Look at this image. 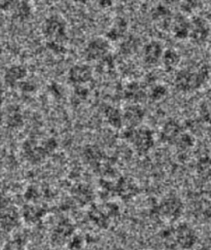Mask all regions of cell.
I'll list each match as a JSON object with an SVG mask.
<instances>
[{
  "label": "cell",
  "mask_w": 211,
  "mask_h": 250,
  "mask_svg": "<svg viewBox=\"0 0 211 250\" xmlns=\"http://www.w3.org/2000/svg\"><path fill=\"white\" fill-rule=\"evenodd\" d=\"M211 69L207 64L180 69L174 76V86L178 92L191 93L200 90L210 79Z\"/></svg>",
  "instance_id": "obj_1"
},
{
  "label": "cell",
  "mask_w": 211,
  "mask_h": 250,
  "mask_svg": "<svg viewBox=\"0 0 211 250\" xmlns=\"http://www.w3.org/2000/svg\"><path fill=\"white\" fill-rule=\"evenodd\" d=\"M42 35L45 42H63L66 43L68 33L67 24L59 15H51L42 23Z\"/></svg>",
  "instance_id": "obj_2"
},
{
  "label": "cell",
  "mask_w": 211,
  "mask_h": 250,
  "mask_svg": "<svg viewBox=\"0 0 211 250\" xmlns=\"http://www.w3.org/2000/svg\"><path fill=\"white\" fill-rule=\"evenodd\" d=\"M124 138L138 153H148L155 146L153 133L148 128H129L125 131Z\"/></svg>",
  "instance_id": "obj_3"
},
{
  "label": "cell",
  "mask_w": 211,
  "mask_h": 250,
  "mask_svg": "<svg viewBox=\"0 0 211 250\" xmlns=\"http://www.w3.org/2000/svg\"><path fill=\"white\" fill-rule=\"evenodd\" d=\"M110 42L106 37H94L84 45L83 56L85 61L98 62L109 55Z\"/></svg>",
  "instance_id": "obj_4"
},
{
  "label": "cell",
  "mask_w": 211,
  "mask_h": 250,
  "mask_svg": "<svg viewBox=\"0 0 211 250\" xmlns=\"http://www.w3.org/2000/svg\"><path fill=\"white\" fill-rule=\"evenodd\" d=\"M158 212L161 217L169 222L177 220L184 212V203L176 196H168L163 199L158 206Z\"/></svg>",
  "instance_id": "obj_5"
},
{
  "label": "cell",
  "mask_w": 211,
  "mask_h": 250,
  "mask_svg": "<svg viewBox=\"0 0 211 250\" xmlns=\"http://www.w3.org/2000/svg\"><path fill=\"white\" fill-rule=\"evenodd\" d=\"M175 245L184 250L194 248L198 242L196 230L188 224H180L174 228Z\"/></svg>",
  "instance_id": "obj_6"
},
{
  "label": "cell",
  "mask_w": 211,
  "mask_h": 250,
  "mask_svg": "<svg viewBox=\"0 0 211 250\" xmlns=\"http://www.w3.org/2000/svg\"><path fill=\"white\" fill-rule=\"evenodd\" d=\"M210 35V25L204 18L195 17L190 20V31L189 38L196 44H203Z\"/></svg>",
  "instance_id": "obj_7"
},
{
  "label": "cell",
  "mask_w": 211,
  "mask_h": 250,
  "mask_svg": "<svg viewBox=\"0 0 211 250\" xmlns=\"http://www.w3.org/2000/svg\"><path fill=\"white\" fill-rule=\"evenodd\" d=\"M68 82L74 86L87 84L93 79V69L85 63H78L70 67L68 70Z\"/></svg>",
  "instance_id": "obj_8"
},
{
  "label": "cell",
  "mask_w": 211,
  "mask_h": 250,
  "mask_svg": "<svg viewBox=\"0 0 211 250\" xmlns=\"http://www.w3.org/2000/svg\"><path fill=\"white\" fill-rule=\"evenodd\" d=\"M163 54H164L163 45L157 41H151L143 46L142 60L148 66H157L162 61Z\"/></svg>",
  "instance_id": "obj_9"
},
{
  "label": "cell",
  "mask_w": 211,
  "mask_h": 250,
  "mask_svg": "<svg viewBox=\"0 0 211 250\" xmlns=\"http://www.w3.org/2000/svg\"><path fill=\"white\" fill-rule=\"evenodd\" d=\"M28 74V70L25 66L15 64L9 66L3 75V81L9 88H16L20 84Z\"/></svg>",
  "instance_id": "obj_10"
},
{
  "label": "cell",
  "mask_w": 211,
  "mask_h": 250,
  "mask_svg": "<svg viewBox=\"0 0 211 250\" xmlns=\"http://www.w3.org/2000/svg\"><path fill=\"white\" fill-rule=\"evenodd\" d=\"M124 124L129 128H137L146 118V111L139 104L133 103L123 111Z\"/></svg>",
  "instance_id": "obj_11"
},
{
  "label": "cell",
  "mask_w": 211,
  "mask_h": 250,
  "mask_svg": "<svg viewBox=\"0 0 211 250\" xmlns=\"http://www.w3.org/2000/svg\"><path fill=\"white\" fill-rule=\"evenodd\" d=\"M170 31L176 40H187L190 36V20H189V19L184 15H178L174 17L172 19Z\"/></svg>",
  "instance_id": "obj_12"
},
{
  "label": "cell",
  "mask_w": 211,
  "mask_h": 250,
  "mask_svg": "<svg viewBox=\"0 0 211 250\" xmlns=\"http://www.w3.org/2000/svg\"><path fill=\"white\" fill-rule=\"evenodd\" d=\"M20 222V215L17 212V210L7 207L0 211V228L6 232H11L19 226Z\"/></svg>",
  "instance_id": "obj_13"
},
{
  "label": "cell",
  "mask_w": 211,
  "mask_h": 250,
  "mask_svg": "<svg viewBox=\"0 0 211 250\" xmlns=\"http://www.w3.org/2000/svg\"><path fill=\"white\" fill-rule=\"evenodd\" d=\"M184 132L181 124L176 120H169L165 123L162 129V139L165 142L174 144L176 139Z\"/></svg>",
  "instance_id": "obj_14"
},
{
  "label": "cell",
  "mask_w": 211,
  "mask_h": 250,
  "mask_svg": "<svg viewBox=\"0 0 211 250\" xmlns=\"http://www.w3.org/2000/svg\"><path fill=\"white\" fill-rule=\"evenodd\" d=\"M148 96L146 88L138 82L130 83L125 89V98L132 103L139 104V102H142Z\"/></svg>",
  "instance_id": "obj_15"
},
{
  "label": "cell",
  "mask_w": 211,
  "mask_h": 250,
  "mask_svg": "<svg viewBox=\"0 0 211 250\" xmlns=\"http://www.w3.org/2000/svg\"><path fill=\"white\" fill-rule=\"evenodd\" d=\"M24 151L27 160L31 163H41L47 155L42 144L40 146V144H37L33 140H28L25 143Z\"/></svg>",
  "instance_id": "obj_16"
},
{
  "label": "cell",
  "mask_w": 211,
  "mask_h": 250,
  "mask_svg": "<svg viewBox=\"0 0 211 250\" xmlns=\"http://www.w3.org/2000/svg\"><path fill=\"white\" fill-rule=\"evenodd\" d=\"M151 18L153 21L159 24V26L168 29H170L172 19H173V17H172V12L170 11L169 7L162 3L152 8Z\"/></svg>",
  "instance_id": "obj_17"
},
{
  "label": "cell",
  "mask_w": 211,
  "mask_h": 250,
  "mask_svg": "<svg viewBox=\"0 0 211 250\" xmlns=\"http://www.w3.org/2000/svg\"><path fill=\"white\" fill-rule=\"evenodd\" d=\"M128 32V22L123 18H118L106 32V37L109 42H120L125 38Z\"/></svg>",
  "instance_id": "obj_18"
},
{
  "label": "cell",
  "mask_w": 211,
  "mask_h": 250,
  "mask_svg": "<svg viewBox=\"0 0 211 250\" xmlns=\"http://www.w3.org/2000/svg\"><path fill=\"white\" fill-rule=\"evenodd\" d=\"M74 232V228L70 222L67 220H63L54 229V233L52 236L53 242L56 244H63L67 240L71 238Z\"/></svg>",
  "instance_id": "obj_19"
},
{
  "label": "cell",
  "mask_w": 211,
  "mask_h": 250,
  "mask_svg": "<svg viewBox=\"0 0 211 250\" xmlns=\"http://www.w3.org/2000/svg\"><path fill=\"white\" fill-rule=\"evenodd\" d=\"M117 193L122 199L129 200L136 196L138 193V187L137 185L130 178H121L117 185Z\"/></svg>",
  "instance_id": "obj_20"
},
{
  "label": "cell",
  "mask_w": 211,
  "mask_h": 250,
  "mask_svg": "<svg viewBox=\"0 0 211 250\" xmlns=\"http://www.w3.org/2000/svg\"><path fill=\"white\" fill-rule=\"evenodd\" d=\"M12 9L14 19L19 22L28 21L33 14L32 6L27 0H21V1L16 2Z\"/></svg>",
  "instance_id": "obj_21"
},
{
  "label": "cell",
  "mask_w": 211,
  "mask_h": 250,
  "mask_svg": "<svg viewBox=\"0 0 211 250\" xmlns=\"http://www.w3.org/2000/svg\"><path fill=\"white\" fill-rule=\"evenodd\" d=\"M104 117L107 124L114 129H120L124 124L123 111L113 106H106L104 109Z\"/></svg>",
  "instance_id": "obj_22"
},
{
  "label": "cell",
  "mask_w": 211,
  "mask_h": 250,
  "mask_svg": "<svg viewBox=\"0 0 211 250\" xmlns=\"http://www.w3.org/2000/svg\"><path fill=\"white\" fill-rule=\"evenodd\" d=\"M181 61L180 54L174 49H167L164 51L162 57L161 63L164 66V68L168 71L175 69Z\"/></svg>",
  "instance_id": "obj_23"
},
{
  "label": "cell",
  "mask_w": 211,
  "mask_h": 250,
  "mask_svg": "<svg viewBox=\"0 0 211 250\" xmlns=\"http://www.w3.org/2000/svg\"><path fill=\"white\" fill-rule=\"evenodd\" d=\"M44 211L42 207L36 205H26L23 208L22 216L25 219V222L28 224H36L38 220L42 219Z\"/></svg>",
  "instance_id": "obj_24"
},
{
  "label": "cell",
  "mask_w": 211,
  "mask_h": 250,
  "mask_svg": "<svg viewBox=\"0 0 211 250\" xmlns=\"http://www.w3.org/2000/svg\"><path fill=\"white\" fill-rule=\"evenodd\" d=\"M139 42L140 41L135 36L125 37L124 40L121 42V45H120L121 54L125 55V56H130V55L135 54L140 46Z\"/></svg>",
  "instance_id": "obj_25"
},
{
  "label": "cell",
  "mask_w": 211,
  "mask_h": 250,
  "mask_svg": "<svg viewBox=\"0 0 211 250\" xmlns=\"http://www.w3.org/2000/svg\"><path fill=\"white\" fill-rule=\"evenodd\" d=\"M23 124V115L17 106L9 109L6 117V125L12 129L19 128Z\"/></svg>",
  "instance_id": "obj_26"
},
{
  "label": "cell",
  "mask_w": 211,
  "mask_h": 250,
  "mask_svg": "<svg viewBox=\"0 0 211 250\" xmlns=\"http://www.w3.org/2000/svg\"><path fill=\"white\" fill-rule=\"evenodd\" d=\"M174 146L180 150H187L194 146V138L189 133L182 132L174 142Z\"/></svg>",
  "instance_id": "obj_27"
},
{
  "label": "cell",
  "mask_w": 211,
  "mask_h": 250,
  "mask_svg": "<svg viewBox=\"0 0 211 250\" xmlns=\"http://www.w3.org/2000/svg\"><path fill=\"white\" fill-rule=\"evenodd\" d=\"M168 94V90L165 85L163 84H155L149 91L148 97L152 101H161L164 99Z\"/></svg>",
  "instance_id": "obj_28"
},
{
  "label": "cell",
  "mask_w": 211,
  "mask_h": 250,
  "mask_svg": "<svg viewBox=\"0 0 211 250\" xmlns=\"http://www.w3.org/2000/svg\"><path fill=\"white\" fill-rule=\"evenodd\" d=\"M198 174L203 178L211 177V159L203 158L201 159L197 165Z\"/></svg>",
  "instance_id": "obj_29"
},
{
  "label": "cell",
  "mask_w": 211,
  "mask_h": 250,
  "mask_svg": "<svg viewBox=\"0 0 211 250\" xmlns=\"http://www.w3.org/2000/svg\"><path fill=\"white\" fill-rule=\"evenodd\" d=\"M98 69L102 73H109L112 70H114V67H116V61H114L113 57L109 54L106 57H104L103 59L98 61Z\"/></svg>",
  "instance_id": "obj_30"
},
{
  "label": "cell",
  "mask_w": 211,
  "mask_h": 250,
  "mask_svg": "<svg viewBox=\"0 0 211 250\" xmlns=\"http://www.w3.org/2000/svg\"><path fill=\"white\" fill-rule=\"evenodd\" d=\"M201 5V0H181L180 8L185 14H191L196 12Z\"/></svg>",
  "instance_id": "obj_31"
},
{
  "label": "cell",
  "mask_w": 211,
  "mask_h": 250,
  "mask_svg": "<svg viewBox=\"0 0 211 250\" xmlns=\"http://www.w3.org/2000/svg\"><path fill=\"white\" fill-rule=\"evenodd\" d=\"M199 115L204 123L211 125V101H204L200 105Z\"/></svg>",
  "instance_id": "obj_32"
},
{
  "label": "cell",
  "mask_w": 211,
  "mask_h": 250,
  "mask_svg": "<svg viewBox=\"0 0 211 250\" xmlns=\"http://www.w3.org/2000/svg\"><path fill=\"white\" fill-rule=\"evenodd\" d=\"M4 250H25V242L20 237L9 240L4 245Z\"/></svg>",
  "instance_id": "obj_33"
},
{
  "label": "cell",
  "mask_w": 211,
  "mask_h": 250,
  "mask_svg": "<svg viewBox=\"0 0 211 250\" xmlns=\"http://www.w3.org/2000/svg\"><path fill=\"white\" fill-rule=\"evenodd\" d=\"M46 49L55 55H63L66 53V43L63 42H45Z\"/></svg>",
  "instance_id": "obj_34"
},
{
  "label": "cell",
  "mask_w": 211,
  "mask_h": 250,
  "mask_svg": "<svg viewBox=\"0 0 211 250\" xmlns=\"http://www.w3.org/2000/svg\"><path fill=\"white\" fill-rule=\"evenodd\" d=\"M18 88L20 89L22 92H25V93H32L35 91L36 89V85L34 83L30 82V81H23L20 84L18 85Z\"/></svg>",
  "instance_id": "obj_35"
},
{
  "label": "cell",
  "mask_w": 211,
  "mask_h": 250,
  "mask_svg": "<svg viewBox=\"0 0 211 250\" xmlns=\"http://www.w3.org/2000/svg\"><path fill=\"white\" fill-rule=\"evenodd\" d=\"M16 0H0V11L6 12L8 9L14 7L16 4Z\"/></svg>",
  "instance_id": "obj_36"
},
{
  "label": "cell",
  "mask_w": 211,
  "mask_h": 250,
  "mask_svg": "<svg viewBox=\"0 0 211 250\" xmlns=\"http://www.w3.org/2000/svg\"><path fill=\"white\" fill-rule=\"evenodd\" d=\"M82 240L80 238H72L70 240L69 247L71 250H82Z\"/></svg>",
  "instance_id": "obj_37"
},
{
  "label": "cell",
  "mask_w": 211,
  "mask_h": 250,
  "mask_svg": "<svg viewBox=\"0 0 211 250\" xmlns=\"http://www.w3.org/2000/svg\"><path fill=\"white\" fill-rule=\"evenodd\" d=\"M9 207V199L3 195V194H0V211Z\"/></svg>",
  "instance_id": "obj_38"
},
{
  "label": "cell",
  "mask_w": 211,
  "mask_h": 250,
  "mask_svg": "<svg viewBox=\"0 0 211 250\" xmlns=\"http://www.w3.org/2000/svg\"><path fill=\"white\" fill-rule=\"evenodd\" d=\"M180 1H181V0H160V2H161L162 4H165V5H167V6L180 3Z\"/></svg>",
  "instance_id": "obj_39"
},
{
  "label": "cell",
  "mask_w": 211,
  "mask_h": 250,
  "mask_svg": "<svg viewBox=\"0 0 211 250\" xmlns=\"http://www.w3.org/2000/svg\"><path fill=\"white\" fill-rule=\"evenodd\" d=\"M74 1L80 4H87L89 1H91V0H74Z\"/></svg>",
  "instance_id": "obj_40"
},
{
  "label": "cell",
  "mask_w": 211,
  "mask_h": 250,
  "mask_svg": "<svg viewBox=\"0 0 211 250\" xmlns=\"http://www.w3.org/2000/svg\"><path fill=\"white\" fill-rule=\"evenodd\" d=\"M116 1H118V2H122V3H125V2H128L129 0H116Z\"/></svg>",
  "instance_id": "obj_41"
},
{
  "label": "cell",
  "mask_w": 211,
  "mask_h": 250,
  "mask_svg": "<svg viewBox=\"0 0 211 250\" xmlns=\"http://www.w3.org/2000/svg\"><path fill=\"white\" fill-rule=\"evenodd\" d=\"M44 2H46V3H51V2H54V1H56V0H43Z\"/></svg>",
  "instance_id": "obj_42"
},
{
  "label": "cell",
  "mask_w": 211,
  "mask_h": 250,
  "mask_svg": "<svg viewBox=\"0 0 211 250\" xmlns=\"http://www.w3.org/2000/svg\"><path fill=\"white\" fill-rule=\"evenodd\" d=\"M2 53H3V50H2V46H1V44H0V57H1Z\"/></svg>",
  "instance_id": "obj_43"
},
{
  "label": "cell",
  "mask_w": 211,
  "mask_h": 250,
  "mask_svg": "<svg viewBox=\"0 0 211 250\" xmlns=\"http://www.w3.org/2000/svg\"><path fill=\"white\" fill-rule=\"evenodd\" d=\"M111 250H125L124 248H121V247H117V248H113V249H111Z\"/></svg>",
  "instance_id": "obj_44"
},
{
  "label": "cell",
  "mask_w": 211,
  "mask_h": 250,
  "mask_svg": "<svg viewBox=\"0 0 211 250\" xmlns=\"http://www.w3.org/2000/svg\"><path fill=\"white\" fill-rule=\"evenodd\" d=\"M2 101H3V99H2V96H1V95H0V104H1V103H2Z\"/></svg>",
  "instance_id": "obj_45"
}]
</instances>
